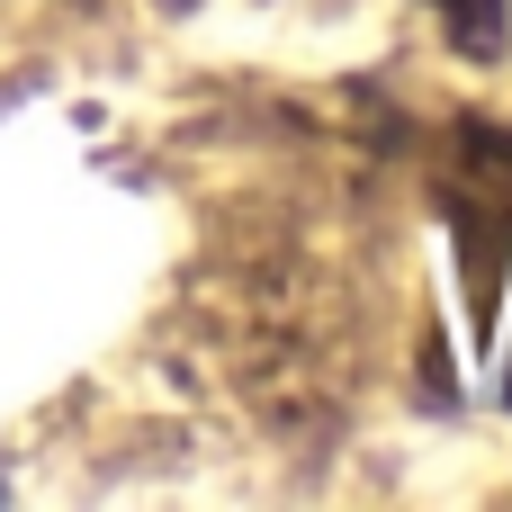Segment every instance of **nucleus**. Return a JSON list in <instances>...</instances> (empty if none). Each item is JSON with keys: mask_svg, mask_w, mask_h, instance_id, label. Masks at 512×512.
<instances>
[{"mask_svg": "<svg viewBox=\"0 0 512 512\" xmlns=\"http://www.w3.org/2000/svg\"><path fill=\"white\" fill-rule=\"evenodd\" d=\"M441 18H450V36L468 45V54H495L504 45V0H432Z\"/></svg>", "mask_w": 512, "mask_h": 512, "instance_id": "nucleus-1", "label": "nucleus"}]
</instances>
